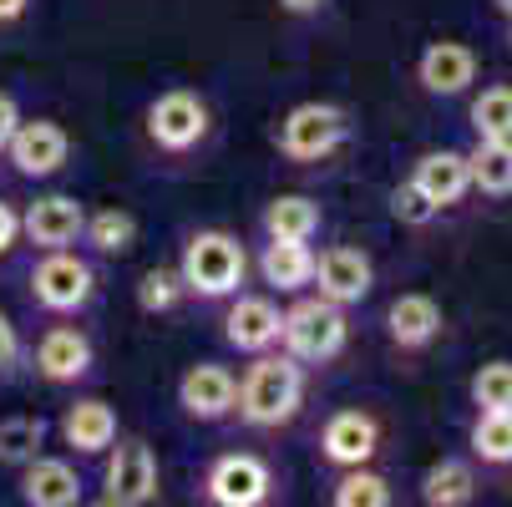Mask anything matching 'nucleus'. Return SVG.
<instances>
[{
    "label": "nucleus",
    "mask_w": 512,
    "mask_h": 507,
    "mask_svg": "<svg viewBox=\"0 0 512 507\" xmlns=\"http://www.w3.org/2000/svg\"><path fill=\"white\" fill-rule=\"evenodd\" d=\"M305 376L310 371L284 350L249 355L239 391H234V421L244 431H254V437H279V431H289L300 406H305V386H310Z\"/></svg>",
    "instance_id": "obj_1"
},
{
    "label": "nucleus",
    "mask_w": 512,
    "mask_h": 507,
    "mask_svg": "<svg viewBox=\"0 0 512 507\" xmlns=\"http://www.w3.org/2000/svg\"><path fill=\"white\" fill-rule=\"evenodd\" d=\"M178 274H183L188 300H198V305H224L229 295H239V289L249 284V249H244L239 234H229V229H193V234L183 239Z\"/></svg>",
    "instance_id": "obj_2"
},
{
    "label": "nucleus",
    "mask_w": 512,
    "mask_h": 507,
    "mask_svg": "<svg viewBox=\"0 0 512 507\" xmlns=\"http://www.w3.org/2000/svg\"><path fill=\"white\" fill-rule=\"evenodd\" d=\"M97 264L77 249H46L36 254V264L26 269V305L46 320H77L92 310L97 300Z\"/></svg>",
    "instance_id": "obj_3"
},
{
    "label": "nucleus",
    "mask_w": 512,
    "mask_h": 507,
    "mask_svg": "<svg viewBox=\"0 0 512 507\" xmlns=\"http://www.w3.org/2000/svg\"><path fill=\"white\" fill-rule=\"evenodd\" d=\"M213 137V112L198 92L188 87H168L148 102L142 112V142H148V153L163 158V163H188L208 148Z\"/></svg>",
    "instance_id": "obj_4"
},
{
    "label": "nucleus",
    "mask_w": 512,
    "mask_h": 507,
    "mask_svg": "<svg viewBox=\"0 0 512 507\" xmlns=\"http://www.w3.org/2000/svg\"><path fill=\"white\" fill-rule=\"evenodd\" d=\"M350 345V315L345 305L325 300V295H289L284 325H279V350L295 355L305 371H320L330 360H340Z\"/></svg>",
    "instance_id": "obj_5"
},
{
    "label": "nucleus",
    "mask_w": 512,
    "mask_h": 507,
    "mask_svg": "<svg viewBox=\"0 0 512 507\" xmlns=\"http://www.w3.org/2000/svg\"><path fill=\"white\" fill-rule=\"evenodd\" d=\"M350 137V117L345 107L335 102H300L289 107L274 127V153L289 163V168H320L330 163Z\"/></svg>",
    "instance_id": "obj_6"
},
{
    "label": "nucleus",
    "mask_w": 512,
    "mask_h": 507,
    "mask_svg": "<svg viewBox=\"0 0 512 507\" xmlns=\"http://www.w3.org/2000/svg\"><path fill=\"white\" fill-rule=\"evenodd\" d=\"M381 447H386V421L371 406H340L315 431V462L325 472L365 467V462L381 457Z\"/></svg>",
    "instance_id": "obj_7"
},
{
    "label": "nucleus",
    "mask_w": 512,
    "mask_h": 507,
    "mask_svg": "<svg viewBox=\"0 0 512 507\" xmlns=\"http://www.w3.org/2000/svg\"><path fill=\"white\" fill-rule=\"evenodd\" d=\"M203 502L213 507H264L274 502L279 492V472L269 457L259 452H218L208 467H203V482H198Z\"/></svg>",
    "instance_id": "obj_8"
},
{
    "label": "nucleus",
    "mask_w": 512,
    "mask_h": 507,
    "mask_svg": "<svg viewBox=\"0 0 512 507\" xmlns=\"http://www.w3.org/2000/svg\"><path fill=\"white\" fill-rule=\"evenodd\" d=\"M107 467H102V502L107 507H148L163 497V472H158V457L142 437H122L102 452Z\"/></svg>",
    "instance_id": "obj_9"
},
{
    "label": "nucleus",
    "mask_w": 512,
    "mask_h": 507,
    "mask_svg": "<svg viewBox=\"0 0 512 507\" xmlns=\"http://www.w3.org/2000/svg\"><path fill=\"white\" fill-rule=\"evenodd\" d=\"M31 371H36L46 386L71 391V386L92 381V371H97V345H92V335H87L77 320H51V325L36 335V345H31Z\"/></svg>",
    "instance_id": "obj_10"
},
{
    "label": "nucleus",
    "mask_w": 512,
    "mask_h": 507,
    "mask_svg": "<svg viewBox=\"0 0 512 507\" xmlns=\"http://www.w3.org/2000/svg\"><path fill=\"white\" fill-rule=\"evenodd\" d=\"M0 158L11 163L16 178L46 183V178H56V173L71 163V137H66V127L51 122V117H21V127L11 132V142L0 148Z\"/></svg>",
    "instance_id": "obj_11"
},
{
    "label": "nucleus",
    "mask_w": 512,
    "mask_h": 507,
    "mask_svg": "<svg viewBox=\"0 0 512 507\" xmlns=\"http://www.w3.org/2000/svg\"><path fill=\"white\" fill-rule=\"evenodd\" d=\"M82 224H87V203L71 193H41L21 208V244H31V254L46 249H77L82 244Z\"/></svg>",
    "instance_id": "obj_12"
},
{
    "label": "nucleus",
    "mask_w": 512,
    "mask_h": 507,
    "mask_svg": "<svg viewBox=\"0 0 512 507\" xmlns=\"http://www.w3.org/2000/svg\"><path fill=\"white\" fill-rule=\"evenodd\" d=\"M310 289H315V295H325V300H335V305H345V310H355V305L371 300L376 264H371V254L355 249V244H330V249L315 254Z\"/></svg>",
    "instance_id": "obj_13"
},
{
    "label": "nucleus",
    "mask_w": 512,
    "mask_h": 507,
    "mask_svg": "<svg viewBox=\"0 0 512 507\" xmlns=\"http://www.w3.org/2000/svg\"><path fill=\"white\" fill-rule=\"evenodd\" d=\"M442 335H447V310L431 295H421V289H406V295L386 305V345L401 360H421Z\"/></svg>",
    "instance_id": "obj_14"
},
{
    "label": "nucleus",
    "mask_w": 512,
    "mask_h": 507,
    "mask_svg": "<svg viewBox=\"0 0 512 507\" xmlns=\"http://www.w3.org/2000/svg\"><path fill=\"white\" fill-rule=\"evenodd\" d=\"M279 325H284V310L269 295H244V289L229 295L224 315H218V335H224V345L239 350V355L279 350Z\"/></svg>",
    "instance_id": "obj_15"
},
{
    "label": "nucleus",
    "mask_w": 512,
    "mask_h": 507,
    "mask_svg": "<svg viewBox=\"0 0 512 507\" xmlns=\"http://www.w3.org/2000/svg\"><path fill=\"white\" fill-rule=\"evenodd\" d=\"M234 391L239 376L234 366H218V360H198L178 376V411L198 426H218V421H234Z\"/></svg>",
    "instance_id": "obj_16"
},
{
    "label": "nucleus",
    "mask_w": 512,
    "mask_h": 507,
    "mask_svg": "<svg viewBox=\"0 0 512 507\" xmlns=\"http://www.w3.org/2000/svg\"><path fill=\"white\" fill-rule=\"evenodd\" d=\"M477 82V51L467 41H426L416 56V87L431 102H457Z\"/></svg>",
    "instance_id": "obj_17"
},
{
    "label": "nucleus",
    "mask_w": 512,
    "mask_h": 507,
    "mask_svg": "<svg viewBox=\"0 0 512 507\" xmlns=\"http://www.w3.org/2000/svg\"><path fill=\"white\" fill-rule=\"evenodd\" d=\"M56 431H61V442H66L71 457H102L117 442L122 426H117V411L102 396H77V401L61 411Z\"/></svg>",
    "instance_id": "obj_18"
},
{
    "label": "nucleus",
    "mask_w": 512,
    "mask_h": 507,
    "mask_svg": "<svg viewBox=\"0 0 512 507\" xmlns=\"http://www.w3.org/2000/svg\"><path fill=\"white\" fill-rule=\"evenodd\" d=\"M82 472L71 467L66 457H31L21 472H16V492L26 507H77L82 502Z\"/></svg>",
    "instance_id": "obj_19"
},
{
    "label": "nucleus",
    "mask_w": 512,
    "mask_h": 507,
    "mask_svg": "<svg viewBox=\"0 0 512 507\" xmlns=\"http://www.w3.org/2000/svg\"><path fill=\"white\" fill-rule=\"evenodd\" d=\"M411 183L436 203V208H457L467 193H472V178H467V153H457V148H431V153H421L416 158V168H411Z\"/></svg>",
    "instance_id": "obj_20"
},
{
    "label": "nucleus",
    "mask_w": 512,
    "mask_h": 507,
    "mask_svg": "<svg viewBox=\"0 0 512 507\" xmlns=\"http://www.w3.org/2000/svg\"><path fill=\"white\" fill-rule=\"evenodd\" d=\"M477 492H482V472L472 457H442L416 482V497L426 507H467V502H477Z\"/></svg>",
    "instance_id": "obj_21"
},
{
    "label": "nucleus",
    "mask_w": 512,
    "mask_h": 507,
    "mask_svg": "<svg viewBox=\"0 0 512 507\" xmlns=\"http://www.w3.org/2000/svg\"><path fill=\"white\" fill-rule=\"evenodd\" d=\"M315 274V249L300 239H264L259 249V279L274 295H305Z\"/></svg>",
    "instance_id": "obj_22"
},
{
    "label": "nucleus",
    "mask_w": 512,
    "mask_h": 507,
    "mask_svg": "<svg viewBox=\"0 0 512 507\" xmlns=\"http://www.w3.org/2000/svg\"><path fill=\"white\" fill-rule=\"evenodd\" d=\"M259 229H264V239H300V244H310L325 229V208L315 198H305V193H279V198L264 203Z\"/></svg>",
    "instance_id": "obj_23"
},
{
    "label": "nucleus",
    "mask_w": 512,
    "mask_h": 507,
    "mask_svg": "<svg viewBox=\"0 0 512 507\" xmlns=\"http://www.w3.org/2000/svg\"><path fill=\"white\" fill-rule=\"evenodd\" d=\"M467 457L477 472H512V411H477L467 426Z\"/></svg>",
    "instance_id": "obj_24"
},
{
    "label": "nucleus",
    "mask_w": 512,
    "mask_h": 507,
    "mask_svg": "<svg viewBox=\"0 0 512 507\" xmlns=\"http://www.w3.org/2000/svg\"><path fill=\"white\" fill-rule=\"evenodd\" d=\"M472 193L482 198H512V142L507 137H477L467 153Z\"/></svg>",
    "instance_id": "obj_25"
},
{
    "label": "nucleus",
    "mask_w": 512,
    "mask_h": 507,
    "mask_svg": "<svg viewBox=\"0 0 512 507\" xmlns=\"http://www.w3.org/2000/svg\"><path fill=\"white\" fill-rule=\"evenodd\" d=\"M82 249H92L97 259H122L137 249V219L127 208H87V224H82Z\"/></svg>",
    "instance_id": "obj_26"
},
{
    "label": "nucleus",
    "mask_w": 512,
    "mask_h": 507,
    "mask_svg": "<svg viewBox=\"0 0 512 507\" xmlns=\"http://www.w3.org/2000/svg\"><path fill=\"white\" fill-rule=\"evenodd\" d=\"M391 477L376 472L371 462L365 467H345V472H330V502L335 507H391Z\"/></svg>",
    "instance_id": "obj_27"
},
{
    "label": "nucleus",
    "mask_w": 512,
    "mask_h": 507,
    "mask_svg": "<svg viewBox=\"0 0 512 507\" xmlns=\"http://www.w3.org/2000/svg\"><path fill=\"white\" fill-rule=\"evenodd\" d=\"M41 452H46V421L41 416H6L0 421V467L6 472H21Z\"/></svg>",
    "instance_id": "obj_28"
},
{
    "label": "nucleus",
    "mask_w": 512,
    "mask_h": 507,
    "mask_svg": "<svg viewBox=\"0 0 512 507\" xmlns=\"http://www.w3.org/2000/svg\"><path fill=\"white\" fill-rule=\"evenodd\" d=\"M183 300H188V289H183L178 264L142 269V279H137V310H142V315H173Z\"/></svg>",
    "instance_id": "obj_29"
},
{
    "label": "nucleus",
    "mask_w": 512,
    "mask_h": 507,
    "mask_svg": "<svg viewBox=\"0 0 512 507\" xmlns=\"http://www.w3.org/2000/svg\"><path fill=\"white\" fill-rule=\"evenodd\" d=\"M467 122L477 137H507L512 142V82H492L472 97Z\"/></svg>",
    "instance_id": "obj_30"
},
{
    "label": "nucleus",
    "mask_w": 512,
    "mask_h": 507,
    "mask_svg": "<svg viewBox=\"0 0 512 507\" xmlns=\"http://www.w3.org/2000/svg\"><path fill=\"white\" fill-rule=\"evenodd\" d=\"M477 411H512V360H487L467 386Z\"/></svg>",
    "instance_id": "obj_31"
},
{
    "label": "nucleus",
    "mask_w": 512,
    "mask_h": 507,
    "mask_svg": "<svg viewBox=\"0 0 512 507\" xmlns=\"http://www.w3.org/2000/svg\"><path fill=\"white\" fill-rule=\"evenodd\" d=\"M391 219H396L401 229H431L436 219H442V208H436V203L406 178V183L391 188Z\"/></svg>",
    "instance_id": "obj_32"
},
{
    "label": "nucleus",
    "mask_w": 512,
    "mask_h": 507,
    "mask_svg": "<svg viewBox=\"0 0 512 507\" xmlns=\"http://www.w3.org/2000/svg\"><path fill=\"white\" fill-rule=\"evenodd\" d=\"M21 355H26V340H21V325L0 310V376H11L21 366Z\"/></svg>",
    "instance_id": "obj_33"
},
{
    "label": "nucleus",
    "mask_w": 512,
    "mask_h": 507,
    "mask_svg": "<svg viewBox=\"0 0 512 507\" xmlns=\"http://www.w3.org/2000/svg\"><path fill=\"white\" fill-rule=\"evenodd\" d=\"M16 244H21V208L11 198H0V264L11 259Z\"/></svg>",
    "instance_id": "obj_34"
},
{
    "label": "nucleus",
    "mask_w": 512,
    "mask_h": 507,
    "mask_svg": "<svg viewBox=\"0 0 512 507\" xmlns=\"http://www.w3.org/2000/svg\"><path fill=\"white\" fill-rule=\"evenodd\" d=\"M21 127V107H16V97L11 92H0V148L11 142V132Z\"/></svg>",
    "instance_id": "obj_35"
},
{
    "label": "nucleus",
    "mask_w": 512,
    "mask_h": 507,
    "mask_svg": "<svg viewBox=\"0 0 512 507\" xmlns=\"http://www.w3.org/2000/svg\"><path fill=\"white\" fill-rule=\"evenodd\" d=\"M325 6H330V0H279V11L295 16V21H315Z\"/></svg>",
    "instance_id": "obj_36"
},
{
    "label": "nucleus",
    "mask_w": 512,
    "mask_h": 507,
    "mask_svg": "<svg viewBox=\"0 0 512 507\" xmlns=\"http://www.w3.org/2000/svg\"><path fill=\"white\" fill-rule=\"evenodd\" d=\"M26 11H31V0H0V31L21 26V21H26Z\"/></svg>",
    "instance_id": "obj_37"
},
{
    "label": "nucleus",
    "mask_w": 512,
    "mask_h": 507,
    "mask_svg": "<svg viewBox=\"0 0 512 507\" xmlns=\"http://www.w3.org/2000/svg\"><path fill=\"white\" fill-rule=\"evenodd\" d=\"M492 11H497L502 21H512V0H492Z\"/></svg>",
    "instance_id": "obj_38"
},
{
    "label": "nucleus",
    "mask_w": 512,
    "mask_h": 507,
    "mask_svg": "<svg viewBox=\"0 0 512 507\" xmlns=\"http://www.w3.org/2000/svg\"><path fill=\"white\" fill-rule=\"evenodd\" d=\"M507 56H512V21H507Z\"/></svg>",
    "instance_id": "obj_39"
}]
</instances>
